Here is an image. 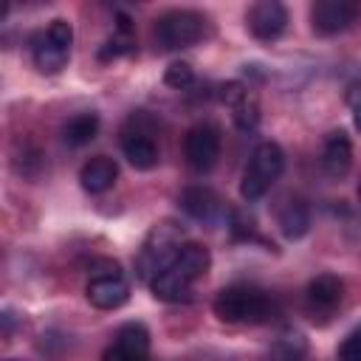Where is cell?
Segmentation results:
<instances>
[{"instance_id": "8992f818", "label": "cell", "mask_w": 361, "mask_h": 361, "mask_svg": "<svg viewBox=\"0 0 361 361\" xmlns=\"http://www.w3.org/2000/svg\"><path fill=\"white\" fill-rule=\"evenodd\" d=\"M203 14L192 8H172L155 20V39L166 51L189 48L203 37Z\"/></svg>"}, {"instance_id": "7402d4cb", "label": "cell", "mask_w": 361, "mask_h": 361, "mask_svg": "<svg viewBox=\"0 0 361 361\" xmlns=\"http://www.w3.org/2000/svg\"><path fill=\"white\" fill-rule=\"evenodd\" d=\"M231 234L237 240H254L257 237V220L248 212H231Z\"/></svg>"}, {"instance_id": "5bb4252c", "label": "cell", "mask_w": 361, "mask_h": 361, "mask_svg": "<svg viewBox=\"0 0 361 361\" xmlns=\"http://www.w3.org/2000/svg\"><path fill=\"white\" fill-rule=\"evenodd\" d=\"M180 209H183L192 220L212 223V220L220 214L223 200H220L217 192H212L209 186H189V189H183V195H180Z\"/></svg>"}, {"instance_id": "9c48e42d", "label": "cell", "mask_w": 361, "mask_h": 361, "mask_svg": "<svg viewBox=\"0 0 361 361\" xmlns=\"http://www.w3.org/2000/svg\"><path fill=\"white\" fill-rule=\"evenodd\" d=\"M147 358H149V330L141 322L121 324L113 344L102 353V361H147Z\"/></svg>"}, {"instance_id": "3957f363", "label": "cell", "mask_w": 361, "mask_h": 361, "mask_svg": "<svg viewBox=\"0 0 361 361\" xmlns=\"http://www.w3.org/2000/svg\"><path fill=\"white\" fill-rule=\"evenodd\" d=\"M214 316L226 324H259L274 313V302L265 290L254 285H228L223 288L214 302Z\"/></svg>"}, {"instance_id": "e0dca14e", "label": "cell", "mask_w": 361, "mask_h": 361, "mask_svg": "<svg viewBox=\"0 0 361 361\" xmlns=\"http://www.w3.org/2000/svg\"><path fill=\"white\" fill-rule=\"evenodd\" d=\"M344 296V282L333 274H319L307 282V305L313 310H333Z\"/></svg>"}, {"instance_id": "30bf717a", "label": "cell", "mask_w": 361, "mask_h": 361, "mask_svg": "<svg viewBox=\"0 0 361 361\" xmlns=\"http://www.w3.org/2000/svg\"><path fill=\"white\" fill-rule=\"evenodd\" d=\"M285 25H288V11H285V6L276 3V0H259V3H254L251 11H248V28H251V34H254L257 39H262V42L276 39V37L285 31Z\"/></svg>"}, {"instance_id": "5b68a950", "label": "cell", "mask_w": 361, "mask_h": 361, "mask_svg": "<svg viewBox=\"0 0 361 361\" xmlns=\"http://www.w3.org/2000/svg\"><path fill=\"white\" fill-rule=\"evenodd\" d=\"M71 42H73V28L68 20L56 17L48 23V28L37 31L31 37V56L39 73H59L71 56Z\"/></svg>"}, {"instance_id": "ba28073f", "label": "cell", "mask_w": 361, "mask_h": 361, "mask_svg": "<svg viewBox=\"0 0 361 361\" xmlns=\"http://www.w3.org/2000/svg\"><path fill=\"white\" fill-rule=\"evenodd\" d=\"M358 20V6L350 0H319L310 8V25L322 37L347 31Z\"/></svg>"}, {"instance_id": "7a4b0ae2", "label": "cell", "mask_w": 361, "mask_h": 361, "mask_svg": "<svg viewBox=\"0 0 361 361\" xmlns=\"http://www.w3.org/2000/svg\"><path fill=\"white\" fill-rule=\"evenodd\" d=\"M183 248V228L172 220H161L149 228L138 257H135V274L141 282H152L155 276H161L175 257Z\"/></svg>"}, {"instance_id": "cb8c5ba5", "label": "cell", "mask_w": 361, "mask_h": 361, "mask_svg": "<svg viewBox=\"0 0 361 361\" xmlns=\"http://www.w3.org/2000/svg\"><path fill=\"white\" fill-rule=\"evenodd\" d=\"M347 104L353 107V121H355V127L361 130V85H350V90H347Z\"/></svg>"}, {"instance_id": "8fae6325", "label": "cell", "mask_w": 361, "mask_h": 361, "mask_svg": "<svg viewBox=\"0 0 361 361\" xmlns=\"http://www.w3.org/2000/svg\"><path fill=\"white\" fill-rule=\"evenodd\" d=\"M220 102L231 107V118L240 130H254L259 124V104H257V96L240 85V82H228L220 87Z\"/></svg>"}, {"instance_id": "6da1fadb", "label": "cell", "mask_w": 361, "mask_h": 361, "mask_svg": "<svg viewBox=\"0 0 361 361\" xmlns=\"http://www.w3.org/2000/svg\"><path fill=\"white\" fill-rule=\"evenodd\" d=\"M212 257L209 248L200 243H183L180 254L175 257V262L149 282L152 296L161 302H183L192 293V285L209 271Z\"/></svg>"}, {"instance_id": "9a60e30c", "label": "cell", "mask_w": 361, "mask_h": 361, "mask_svg": "<svg viewBox=\"0 0 361 361\" xmlns=\"http://www.w3.org/2000/svg\"><path fill=\"white\" fill-rule=\"evenodd\" d=\"M121 152L135 169H152L158 164V144L144 130H127L121 135Z\"/></svg>"}, {"instance_id": "52a82bcc", "label": "cell", "mask_w": 361, "mask_h": 361, "mask_svg": "<svg viewBox=\"0 0 361 361\" xmlns=\"http://www.w3.org/2000/svg\"><path fill=\"white\" fill-rule=\"evenodd\" d=\"M183 152L195 172H209L220 158V130L209 121L195 124L183 138Z\"/></svg>"}, {"instance_id": "603a6c76", "label": "cell", "mask_w": 361, "mask_h": 361, "mask_svg": "<svg viewBox=\"0 0 361 361\" xmlns=\"http://www.w3.org/2000/svg\"><path fill=\"white\" fill-rule=\"evenodd\" d=\"M338 361H361V327H355L338 347Z\"/></svg>"}, {"instance_id": "7c38bea8", "label": "cell", "mask_w": 361, "mask_h": 361, "mask_svg": "<svg viewBox=\"0 0 361 361\" xmlns=\"http://www.w3.org/2000/svg\"><path fill=\"white\" fill-rule=\"evenodd\" d=\"M87 302L99 310H116L130 299V285L124 282L121 274H102V276H90L87 288Z\"/></svg>"}, {"instance_id": "4fadbf2b", "label": "cell", "mask_w": 361, "mask_h": 361, "mask_svg": "<svg viewBox=\"0 0 361 361\" xmlns=\"http://www.w3.org/2000/svg\"><path fill=\"white\" fill-rule=\"evenodd\" d=\"M350 164H353V144H350L347 133L344 130L327 133L324 147H322V166H324V172L330 178H341V175H347Z\"/></svg>"}, {"instance_id": "ac0fdd59", "label": "cell", "mask_w": 361, "mask_h": 361, "mask_svg": "<svg viewBox=\"0 0 361 361\" xmlns=\"http://www.w3.org/2000/svg\"><path fill=\"white\" fill-rule=\"evenodd\" d=\"M276 223H279V231H282L288 240H299V237H305L307 228H310V212H307V206H305L302 200L290 197V200L282 203V209H279V214H276Z\"/></svg>"}, {"instance_id": "d6986e66", "label": "cell", "mask_w": 361, "mask_h": 361, "mask_svg": "<svg viewBox=\"0 0 361 361\" xmlns=\"http://www.w3.org/2000/svg\"><path fill=\"white\" fill-rule=\"evenodd\" d=\"M99 133V116L96 113H79L73 118H68V124L62 127V141L68 147H82L87 141H93Z\"/></svg>"}, {"instance_id": "2e32d148", "label": "cell", "mask_w": 361, "mask_h": 361, "mask_svg": "<svg viewBox=\"0 0 361 361\" xmlns=\"http://www.w3.org/2000/svg\"><path fill=\"white\" fill-rule=\"evenodd\" d=\"M116 178H118V166H116V161L107 158V155H96V158H90V161L79 169L82 189L90 192V195L107 192V189L116 183Z\"/></svg>"}, {"instance_id": "d4e9b609", "label": "cell", "mask_w": 361, "mask_h": 361, "mask_svg": "<svg viewBox=\"0 0 361 361\" xmlns=\"http://www.w3.org/2000/svg\"><path fill=\"white\" fill-rule=\"evenodd\" d=\"M358 200H361V183H358Z\"/></svg>"}, {"instance_id": "ffe728a7", "label": "cell", "mask_w": 361, "mask_h": 361, "mask_svg": "<svg viewBox=\"0 0 361 361\" xmlns=\"http://www.w3.org/2000/svg\"><path fill=\"white\" fill-rule=\"evenodd\" d=\"M135 51V39H133V25L124 14H118V28L116 34L104 42V48L99 51L102 59H116V56H124V54H133Z\"/></svg>"}, {"instance_id": "44dd1931", "label": "cell", "mask_w": 361, "mask_h": 361, "mask_svg": "<svg viewBox=\"0 0 361 361\" xmlns=\"http://www.w3.org/2000/svg\"><path fill=\"white\" fill-rule=\"evenodd\" d=\"M192 79H195V73H192V65H189V62H172V65L166 68V73H164V82H166L169 87H175V90L189 87Z\"/></svg>"}, {"instance_id": "277c9868", "label": "cell", "mask_w": 361, "mask_h": 361, "mask_svg": "<svg viewBox=\"0 0 361 361\" xmlns=\"http://www.w3.org/2000/svg\"><path fill=\"white\" fill-rule=\"evenodd\" d=\"M285 169V152L276 141H262L254 147L251 152V161L243 172V180H240V195L243 200H259L271 186L274 180L282 175Z\"/></svg>"}]
</instances>
